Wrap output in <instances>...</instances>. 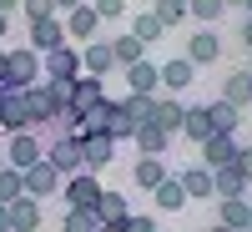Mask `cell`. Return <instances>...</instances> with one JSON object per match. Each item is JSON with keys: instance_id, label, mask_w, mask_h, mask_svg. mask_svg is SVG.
<instances>
[{"instance_id": "1", "label": "cell", "mask_w": 252, "mask_h": 232, "mask_svg": "<svg viewBox=\"0 0 252 232\" xmlns=\"http://www.w3.org/2000/svg\"><path fill=\"white\" fill-rule=\"evenodd\" d=\"M76 141H81V157H86V172H101V166L116 162V136H111L96 116H86V132H81Z\"/></svg>"}, {"instance_id": "2", "label": "cell", "mask_w": 252, "mask_h": 232, "mask_svg": "<svg viewBox=\"0 0 252 232\" xmlns=\"http://www.w3.org/2000/svg\"><path fill=\"white\" fill-rule=\"evenodd\" d=\"M0 132H35L31 121V101H26V86H0Z\"/></svg>"}, {"instance_id": "3", "label": "cell", "mask_w": 252, "mask_h": 232, "mask_svg": "<svg viewBox=\"0 0 252 232\" xmlns=\"http://www.w3.org/2000/svg\"><path fill=\"white\" fill-rule=\"evenodd\" d=\"M40 76V51L20 46V51H5V86H35Z\"/></svg>"}, {"instance_id": "4", "label": "cell", "mask_w": 252, "mask_h": 232, "mask_svg": "<svg viewBox=\"0 0 252 232\" xmlns=\"http://www.w3.org/2000/svg\"><path fill=\"white\" fill-rule=\"evenodd\" d=\"M192 66L202 71V66H212V61H222V35H217V26H202L197 35H187V51H182Z\"/></svg>"}, {"instance_id": "5", "label": "cell", "mask_w": 252, "mask_h": 232, "mask_svg": "<svg viewBox=\"0 0 252 232\" xmlns=\"http://www.w3.org/2000/svg\"><path fill=\"white\" fill-rule=\"evenodd\" d=\"M20 177H26V197H35V202H40V197H61V182H66V177H61L46 157H40L35 166H26Z\"/></svg>"}, {"instance_id": "6", "label": "cell", "mask_w": 252, "mask_h": 232, "mask_svg": "<svg viewBox=\"0 0 252 232\" xmlns=\"http://www.w3.org/2000/svg\"><path fill=\"white\" fill-rule=\"evenodd\" d=\"M61 20H66V40L71 46H86V40H96V31H101V15L91 10V0H81V5L66 10Z\"/></svg>"}, {"instance_id": "7", "label": "cell", "mask_w": 252, "mask_h": 232, "mask_svg": "<svg viewBox=\"0 0 252 232\" xmlns=\"http://www.w3.org/2000/svg\"><path fill=\"white\" fill-rule=\"evenodd\" d=\"M40 76H61V81H76L81 76V46H56V51H46L40 56Z\"/></svg>"}, {"instance_id": "8", "label": "cell", "mask_w": 252, "mask_h": 232, "mask_svg": "<svg viewBox=\"0 0 252 232\" xmlns=\"http://www.w3.org/2000/svg\"><path fill=\"white\" fill-rule=\"evenodd\" d=\"M61 197H66V207H96L101 197V172H76L61 182Z\"/></svg>"}, {"instance_id": "9", "label": "cell", "mask_w": 252, "mask_h": 232, "mask_svg": "<svg viewBox=\"0 0 252 232\" xmlns=\"http://www.w3.org/2000/svg\"><path fill=\"white\" fill-rule=\"evenodd\" d=\"M46 162L56 166L61 177L86 172V157H81V141H76V136H61V141H51V146H46Z\"/></svg>"}, {"instance_id": "10", "label": "cell", "mask_w": 252, "mask_h": 232, "mask_svg": "<svg viewBox=\"0 0 252 232\" xmlns=\"http://www.w3.org/2000/svg\"><path fill=\"white\" fill-rule=\"evenodd\" d=\"M40 157H46V146L35 141V132H15L5 141V166H15V172H26V166H35Z\"/></svg>"}, {"instance_id": "11", "label": "cell", "mask_w": 252, "mask_h": 232, "mask_svg": "<svg viewBox=\"0 0 252 232\" xmlns=\"http://www.w3.org/2000/svg\"><path fill=\"white\" fill-rule=\"evenodd\" d=\"M91 116H96L101 126H106V132H111L116 141H131V136H136V126H141V121H131V116H126V106H121V101H111V96L101 101V106H96Z\"/></svg>"}, {"instance_id": "12", "label": "cell", "mask_w": 252, "mask_h": 232, "mask_svg": "<svg viewBox=\"0 0 252 232\" xmlns=\"http://www.w3.org/2000/svg\"><path fill=\"white\" fill-rule=\"evenodd\" d=\"M101 101H106V81L81 71V76L71 81V111H86V116H91V111L101 106Z\"/></svg>"}, {"instance_id": "13", "label": "cell", "mask_w": 252, "mask_h": 232, "mask_svg": "<svg viewBox=\"0 0 252 232\" xmlns=\"http://www.w3.org/2000/svg\"><path fill=\"white\" fill-rule=\"evenodd\" d=\"M197 152H202L197 162H202V166H212V172H217V166H227V162L237 157V136H232V132H212V136H207V141L197 146Z\"/></svg>"}, {"instance_id": "14", "label": "cell", "mask_w": 252, "mask_h": 232, "mask_svg": "<svg viewBox=\"0 0 252 232\" xmlns=\"http://www.w3.org/2000/svg\"><path fill=\"white\" fill-rule=\"evenodd\" d=\"M81 71H86V76H111L116 71L111 40H86V46H81Z\"/></svg>"}, {"instance_id": "15", "label": "cell", "mask_w": 252, "mask_h": 232, "mask_svg": "<svg viewBox=\"0 0 252 232\" xmlns=\"http://www.w3.org/2000/svg\"><path fill=\"white\" fill-rule=\"evenodd\" d=\"M56 46H66V20L61 15H46V20H35L31 26V51H56Z\"/></svg>"}, {"instance_id": "16", "label": "cell", "mask_w": 252, "mask_h": 232, "mask_svg": "<svg viewBox=\"0 0 252 232\" xmlns=\"http://www.w3.org/2000/svg\"><path fill=\"white\" fill-rule=\"evenodd\" d=\"M197 81V66L187 56H172V61H161V86H166V96H177V91H187Z\"/></svg>"}, {"instance_id": "17", "label": "cell", "mask_w": 252, "mask_h": 232, "mask_svg": "<svg viewBox=\"0 0 252 232\" xmlns=\"http://www.w3.org/2000/svg\"><path fill=\"white\" fill-rule=\"evenodd\" d=\"M222 101H232L237 111L252 106V71H247V66H237V71L222 76Z\"/></svg>"}, {"instance_id": "18", "label": "cell", "mask_w": 252, "mask_h": 232, "mask_svg": "<svg viewBox=\"0 0 252 232\" xmlns=\"http://www.w3.org/2000/svg\"><path fill=\"white\" fill-rule=\"evenodd\" d=\"M182 187H187V202H207V197H217V187H212V166H202V162H192V166H187V172L177 177Z\"/></svg>"}, {"instance_id": "19", "label": "cell", "mask_w": 252, "mask_h": 232, "mask_svg": "<svg viewBox=\"0 0 252 232\" xmlns=\"http://www.w3.org/2000/svg\"><path fill=\"white\" fill-rule=\"evenodd\" d=\"M5 212H10V232H40V202L35 197L5 202Z\"/></svg>"}, {"instance_id": "20", "label": "cell", "mask_w": 252, "mask_h": 232, "mask_svg": "<svg viewBox=\"0 0 252 232\" xmlns=\"http://www.w3.org/2000/svg\"><path fill=\"white\" fill-rule=\"evenodd\" d=\"M126 86H131L136 96H157V86H161V66H157V61H136V66H126Z\"/></svg>"}, {"instance_id": "21", "label": "cell", "mask_w": 252, "mask_h": 232, "mask_svg": "<svg viewBox=\"0 0 252 232\" xmlns=\"http://www.w3.org/2000/svg\"><path fill=\"white\" fill-rule=\"evenodd\" d=\"M166 177H172V172H166V162H161V157H136V166H131V182L141 187V192H157Z\"/></svg>"}, {"instance_id": "22", "label": "cell", "mask_w": 252, "mask_h": 232, "mask_svg": "<svg viewBox=\"0 0 252 232\" xmlns=\"http://www.w3.org/2000/svg\"><path fill=\"white\" fill-rule=\"evenodd\" d=\"M26 101H31V121H35V126H46V121H61L56 101H51V91H46V81H35V86H26Z\"/></svg>"}, {"instance_id": "23", "label": "cell", "mask_w": 252, "mask_h": 232, "mask_svg": "<svg viewBox=\"0 0 252 232\" xmlns=\"http://www.w3.org/2000/svg\"><path fill=\"white\" fill-rule=\"evenodd\" d=\"M182 116H187V106H182L177 96H157V106H152V121L161 126L166 136H172V132H182Z\"/></svg>"}, {"instance_id": "24", "label": "cell", "mask_w": 252, "mask_h": 232, "mask_svg": "<svg viewBox=\"0 0 252 232\" xmlns=\"http://www.w3.org/2000/svg\"><path fill=\"white\" fill-rule=\"evenodd\" d=\"M247 212H252V202H247V197H217V222H222V227L247 232Z\"/></svg>"}, {"instance_id": "25", "label": "cell", "mask_w": 252, "mask_h": 232, "mask_svg": "<svg viewBox=\"0 0 252 232\" xmlns=\"http://www.w3.org/2000/svg\"><path fill=\"white\" fill-rule=\"evenodd\" d=\"M131 141H136V152H141V157H161V152H166V141H172V136H166L161 126H157V121H141Z\"/></svg>"}, {"instance_id": "26", "label": "cell", "mask_w": 252, "mask_h": 232, "mask_svg": "<svg viewBox=\"0 0 252 232\" xmlns=\"http://www.w3.org/2000/svg\"><path fill=\"white\" fill-rule=\"evenodd\" d=\"M182 136L192 141V146H202L207 136H212V116H207V106H187V116H182Z\"/></svg>"}, {"instance_id": "27", "label": "cell", "mask_w": 252, "mask_h": 232, "mask_svg": "<svg viewBox=\"0 0 252 232\" xmlns=\"http://www.w3.org/2000/svg\"><path fill=\"white\" fill-rule=\"evenodd\" d=\"M96 217H101V222H126V217H131V207H126L121 192L101 187V197H96Z\"/></svg>"}, {"instance_id": "28", "label": "cell", "mask_w": 252, "mask_h": 232, "mask_svg": "<svg viewBox=\"0 0 252 232\" xmlns=\"http://www.w3.org/2000/svg\"><path fill=\"white\" fill-rule=\"evenodd\" d=\"M212 187H217V197H242L247 192V177L237 172V162H227V166L212 172Z\"/></svg>"}, {"instance_id": "29", "label": "cell", "mask_w": 252, "mask_h": 232, "mask_svg": "<svg viewBox=\"0 0 252 232\" xmlns=\"http://www.w3.org/2000/svg\"><path fill=\"white\" fill-rule=\"evenodd\" d=\"M207 116H212V132H232V136H237L242 111L232 106V101H222V96H217V101H207Z\"/></svg>"}, {"instance_id": "30", "label": "cell", "mask_w": 252, "mask_h": 232, "mask_svg": "<svg viewBox=\"0 0 252 232\" xmlns=\"http://www.w3.org/2000/svg\"><path fill=\"white\" fill-rule=\"evenodd\" d=\"M152 197H157V212H182V207H187V187H182L177 177H166Z\"/></svg>"}, {"instance_id": "31", "label": "cell", "mask_w": 252, "mask_h": 232, "mask_svg": "<svg viewBox=\"0 0 252 232\" xmlns=\"http://www.w3.org/2000/svg\"><path fill=\"white\" fill-rule=\"evenodd\" d=\"M61 232H101L96 207H66V217H61Z\"/></svg>"}, {"instance_id": "32", "label": "cell", "mask_w": 252, "mask_h": 232, "mask_svg": "<svg viewBox=\"0 0 252 232\" xmlns=\"http://www.w3.org/2000/svg\"><path fill=\"white\" fill-rule=\"evenodd\" d=\"M111 51H116V66H136V61H146V46L126 31V35H111Z\"/></svg>"}, {"instance_id": "33", "label": "cell", "mask_w": 252, "mask_h": 232, "mask_svg": "<svg viewBox=\"0 0 252 232\" xmlns=\"http://www.w3.org/2000/svg\"><path fill=\"white\" fill-rule=\"evenodd\" d=\"M131 35L141 40V46H157V40L166 35V26H161V20H157L152 10H141V15H131Z\"/></svg>"}, {"instance_id": "34", "label": "cell", "mask_w": 252, "mask_h": 232, "mask_svg": "<svg viewBox=\"0 0 252 232\" xmlns=\"http://www.w3.org/2000/svg\"><path fill=\"white\" fill-rule=\"evenodd\" d=\"M152 15L161 20L166 31H172V26H182V20H192V10H187V0H152Z\"/></svg>"}, {"instance_id": "35", "label": "cell", "mask_w": 252, "mask_h": 232, "mask_svg": "<svg viewBox=\"0 0 252 232\" xmlns=\"http://www.w3.org/2000/svg\"><path fill=\"white\" fill-rule=\"evenodd\" d=\"M187 10H192V20H197V26H217V20L227 15V5H222V0H187Z\"/></svg>"}, {"instance_id": "36", "label": "cell", "mask_w": 252, "mask_h": 232, "mask_svg": "<svg viewBox=\"0 0 252 232\" xmlns=\"http://www.w3.org/2000/svg\"><path fill=\"white\" fill-rule=\"evenodd\" d=\"M15 197H26V177L15 166H0V202H15Z\"/></svg>"}, {"instance_id": "37", "label": "cell", "mask_w": 252, "mask_h": 232, "mask_svg": "<svg viewBox=\"0 0 252 232\" xmlns=\"http://www.w3.org/2000/svg\"><path fill=\"white\" fill-rule=\"evenodd\" d=\"M121 106H126V116H131V121H152L157 96H136V91H126V96H121Z\"/></svg>"}, {"instance_id": "38", "label": "cell", "mask_w": 252, "mask_h": 232, "mask_svg": "<svg viewBox=\"0 0 252 232\" xmlns=\"http://www.w3.org/2000/svg\"><path fill=\"white\" fill-rule=\"evenodd\" d=\"M46 91H51V101H56V111L66 116V111H71V81H61V76H46Z\"/></svg>"}, {"instance_id": "39", "label": "cell", "mask_w": 252, "mask_h": 232, "mask_svg": "<svg viewBox=\"0 0 252 232\" xmlns=\"http://www.w3.org/2000/svg\"><path fill=\"white\" fill-rule=\"evenodd\" d=\"M20 10H26V20L35 26V20H46V15H56V5L51 0H20Z\"/></svg>"}, {"instance_id": "40", "label": "cell", "mask_w": 252, "mask_h": 232, "mask_svg": "<svg viewBox=\"0 0 252 232\" xmlns=\"http://www.w3.org/2000/svg\"><path fill=\"white\" fill-rule=\"evenodd\" d=\"M91 10H96L101 20H121V15H126V0H91Z\"/></svg>"}, {"instance_id": "41", "label": "cell", "mask_w": 252, "mask_h": 232, "mask_svg": "<svg viewBox=\"0 0 252 232\" xmlns=\"http://www.w3.org/2000/svg\"><path fill=\"white\" fill-rule=\"evenodd\" d=\"M126 232H157V217H146V212H131V217H126Z\"/></svg>"}, {"instance_id": "42", "label": "cell", "mask_w": 252, "mask_h": 232, "mask_svg": "<svg viewBox=\"0 0 252 232\" xmlns=\"http://www.w3.org/2000/svg\"><path fill=\"white\" fill-rule=\"evenodd\" d=\"M232 162H237V172L252 182V146H237V157H232Z\"/></svg>"}, {"instance_id": "43", "label": "cell", "mask_w": 252, "mask_h": 232, "mask_svg": "<svg viewBox=\"0 0 252 232\" xmlns=\"http://www.w3.org/2000/svg\"><path fill=\"white\" fill-rule=\"evenodd\" d=\"M237 35H242V46L252 51V15H247V20H242V26H237Z\"/></svg>"}, {"instance_id": "44", "label": "cell", "mask_w": 252, "mask_h": 232, "mask_svg": "<svg viewBox=\"0 0 252 232\" xmlns=\"http://www.w3.org/2000/svg\"><path fill=\"white\" fill-rule=\"evenodd\" d=\"M51 5H56V15H66V10H76V5H81V0H51Z\"/></svg>"}, {"instance_id": "45", "label": "cell", "mask_w": 252, "mask_h": 232, "mask_svg": "<svg viewBox=\"0 0 252 232\" xmlns=\"http://www.w3.org/2000/svg\"><path fill=\"white\" fill-rule=\"evenodd\" d=\"M0 232H10V212H5V202H0Z\"/></svg>"}, {"instance_id": "46", "label": "cell", "mask_w": 252, "mask_h": 232, "mask_svg": "<svg viewBox=\"0 0 252 232\" xmlns=\"http://www.w3.org/2000/svg\"><path fill=\"white\" fill-rule=\"evenodd\" d=\"M101 232H126V222H101Z\"/></svg>"}, {"instance_id": "47", "label": "cell", "mask_w": 252, "mask_h": 232, "mask_svg": "<svg viewBox=\"0 0 252 232\" xmlns=\"http://www.w3.org/2000/svg\"><path fill=\"white\" fill-rule=\"evenodd\" d=\"M5 31H10V15H5V10H0V35H5Z\"/></svg>"}, {"instance_id": "48", "label": "cell", "mask_w": 252, "mask_h": 232, "mask_svg": "<svg viewBox=\"0 0 252 232\" xmlns=\"http://www.w3.org/2000/svg\"><path fill=\"white\" fill-rule=\"evenodd\" d=\"M15 5H20V0H0V10H5V15H10V10H15Z\"/></svg>"}, {"instance_id": "49", "label": "cell", "mask_w": 252, "mask_h": 232, "mask_svg": "<svg viewBox=\"0 0 252 232\" xmlns=\"http://www.w3.org/2000/svg\"><path fill=\"white\" fill-rule=\"evenodd\" d=\"M207 232H237V227H222V222H212V227H207Z\"/></svg>"}, {"instance_id": "50", "label": "cell", "mask_w": 252, "mask_h": 232, "mask_svg": "<svg viewBox=\"0 0 252 232\" xmlns=\"http://www.w3.org/2000/svg\"><path fill=\"white\" fill-rule=\"evenodd\" d=\"M0 86H5V51H0Z\"/></svg>"}, {"instance_id": "51", "label": "cell", "mask_w": 252, "mask_h": 232, "mask_svg": "<svg viewBox=\"0 0 252 232\" xmlns=\"http://www.w3.org/2000/svg\"><path fill=\"white\" fill-rule=\"evenodd\" d=\"M222 5H227V10H232V5H242V0H222Z\"/></svg>"}, {"instance_id": "52", "label": "cell", "mask_w": 252, "mask_h": 232, "mask_svg": "<svg viewBox=\"0 0 252 232\" xmlns=\"http://www.w3.org/2000/svg\"><path fill=\"white\" fill-rule=\"evenodd\" d=\"M242 10H247V15H252V0H242Z\"/></svg>"}, {"instance_id": "53", "label": "cell", "mask_w": 252, "mask_h": 232, "mask_svg": "<svg viewBox=\"0 0 252 232\" xmlns=\"http://www.w3.org/2000/svg\"><path fill=\"white\" fill-rule=\"evenodd\" d=\"M247 232H252V212H247Z\"/></svg>"}, {"instance_id": "54", "label": "cell", "mask_w": 252, "mask_h": 232, "mask_svg": "<svg viewBox=\"0 0 252 232\" xmlns=\"http://www.w3.org/2000/svg\"><path fill=\"white\" fill-rule=\"evenodd\" d=\"M0 166H5V152H0Z\"/></svg>"}, {"instance_id": "55", "label": "cell", "mask_w": 252, "mask_h": 232, "mask_svg": "<svg viewBox=\"0 0 252 232\" xmlns=\"http://www.w3.org/2000/svg\"><path fill=\"white\" fill-rule=\"evenodd\" d=\"M247 71H252V61H247Z\"/></svg>"}]
</instances>
